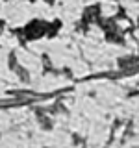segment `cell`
<instances>
[{"instance_id":"cell-1","label":"cell","mask_w":139,"mask_h":148,"mask_svg":"<svg viewBox=\"0 0 139 148\" xmlns=\"http://www.w3.org/2000/svg\"><path fill=\"white\" fill-rule=\"evenodd\" d=\"M19 61H21L22 65H24V67H28L30 71H37V69L41 67L39 59H35L34 56H30V54L22 52V50H19Z\"/></svg>"},{"instance_id":"cell-2","label":"cell","mask_w":139,"mask_h":148,"mask_svg":"<svg viewBox=\"0 0 139 148\" xmlns=\"http://www.w3.org/2000/svg\"><path fill=\"white\" fill-rule=\"evenodd\" d=\"M0 43L4 46H17V39H13V37H9L8 34H4L2 39H0Z\"/></svg>"},{"instance_id":"cell-3","label":"cell","mask_w":139,"mask_h":148,"mask_svg":"<svg viewBox=\"0 0 139 148\" xmlns=\"http://www.w3.org/2000/svg\"><path fill=\"white\" fill-rule=\"evenodd\" d=\"M72 71L76 72V76H83V74H87V69L83 67L82 63H74L72 65Z\"/></svg>"},{"instance_id":"cell-4","label":"cell","mask_w":139,"mask_h":148,"mask_svg":"<svg viewBox=\"0 0 139 148\" xmlns=\"http://www.w3.org/2000/svg\"><path fill=\"white\" fill-rule=\"evenodd\" d=\"M113 11H115V4H106V6H102V13H104L106 17H109Z\"/></svg>"},{"instance_id":"cell-5","label":"cell","mask_w":139,"mask_h":148,"mask_svg":"<svg viewBox=\"0 0 139 148\" xmlns=\"http://www.w3.org/2000/svg\"><path fill=\"white\" fill-rule=\"evenodd\" d=\"M95 0H83V4H93Z\"/></svg>"},{"instance_id":"cell-6","label":"cell","mask_w":139,"mask_h":148,"mask_svg":"<svg viewBox=\"0 0 139 148\" xmlns=\"http://www.w3.org/2000/svg\"><path fill=\"white\" fill-rule=\"evenodd\" d=\"M2 89H4V85H2V83H0V95H2Z\"/></svg>"}]
</instances>
